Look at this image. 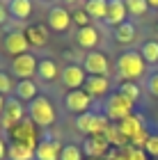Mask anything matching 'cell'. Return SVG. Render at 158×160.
<instances>
[{
	"instance_id": "13",
	"label": "cell",
	"mask_w": 158,
	"mask_h": 160,
	"mask_svg": "<svg viewBox=\"0 0 158 160\" xmlns=\"http://www.w3.org/2000/svg\"><path fill=\"white\" fill-rule=\"evenodd\" d=\"M3 48H5V53H9L12 57L23 55V53H30V43H28L25 34L21 32V30H12V32H7V34H5V39H3Z\"/></svg>"
},
{
	"instance_id": "22",
	"label": "cell",
	"mask_w": 158,
	"mask_h": 160,
	"mask_svg": "<svg viewBox=\"0 0 158 160\" xmlns=\"http://www.w3.org/2000/svg\"><path fill=\"white\" fill-rule=\"evenodd\" d=\"M135 34H138V30H135L133 23H128V21H124L121 25H117L112 30V39L119 43V46H131V43L135 41Z\"/></svg>"
},
{
	"instance_id": "21",
	"label": "cell",
	"mask_w": 158,
	"mask_h": 160,
	"mask_svg": "<svg viewBox=\"0 0 158 160\" xmlns=\"http://www.w3.org/2000/svg\"><path fill=\"white\" fill-rule=\"evenodd\" d=\"M37 78L44 80V82H53V80L60 78V69H57V62L51 57H41L37 64Z\"/></svg>"
},
{
	"instance_id": "2",
	"label": "cell",
	"mask_w": 158,
	"mask_h": 160,
	"mask_svg": "<svg viewBox=\"0 0 158 160\" xmlns=\"http://www.w3.org/2000/svg\"><path fill=\"white\" fill-rule=\"evenodd\" d=\"M135 110V103L133 101H128L124 94H119V92H110L108 94V98L103 101V114H105V119L110 121V123H119V121H124L126 117H131V114Z\"/></svg>"
},
{
	"instance_id": "6",
	"label": "cell",
	"mask_w": 158,
	"mask_h": 160,
	"mask_svg": "<svg viewBox=\"0 0 158 160\" xmlns=\"http://www.w3.org/2000/svg\"><path fill=\"white\" fill-rule=\"evenodd\" d=\"M92 98L87 92H83V89H71L64 94V110H67L69 114H85V112H89L92 110Z\"/></svg>"
},
{
	"instance_id": "37",
	"label": "cell",
	"mask_w": 158,
	"mask_h": 160,
	"mask_svg": "<svg viewBox=\"0 0 158 160\" xmlns=\"http://www.w3.org/2000/svg\"><path fill=\"white\" fill-rule=\"evenodd\" d=\"M149 7H154V9H158V0H147Z\"/></svg>"
},
{
	"instance_id": "34",
	"label": "cell",
	"mask_w": 158,
	"mask_h": 160,
	"mask_svg": "<svg viewBox=\"0 0 158 160\" xmlns=\"http://www.w3.org/2000/svg\"><path fill=\"white\" fill-rule=\"evenodd\" d=\"M7 18H9V14H7V7H5V5H0V28L7 23Z\"/></svg>"
},
{
	"instance_id": "30",
	"label": "cell",
	"mask_w": 158,
	"mask_h": 160,
	"mask_svg": "<svg viewBox=\"0 0 158 160\" xmlns=\"http://www.w3.org/2000/svg\"><path fill=\"white\" fill-rule=\"evenodd\" d=\"M0 94H3V96L14 94V80L7 71H0Z\"/></svg>"
},
{
	"instance_id": "27",
	"label": "cell",
	"mask_w": 158,
	"mask_h": 160,
	"mask_svg": "<svg viewBox=\"0 0 158 160\" xmlns=\"http://www.w3.org/2000/svg\"><path fill=\"white\" fill-rule=\"evenodd\" d=\"M124 2H126V12L131 14V16H145L149 12L147 0H124Z\"/></svg>"
},
{
	"instance_id": "26",
	"label": "cell",
	"mask_w": 158,
	"mask_h": 160,
	"mask_svg": "<svg viewBox=\"0 0 158 160\" xmlns=\"http://www.w3.org/2000/svg\"><path fill=\"white\" fill-rule=\"evenodd\" d=\"M117 92L124 94V96H126L128 101H133V103H138V101H140V94H142V89H140L138 82H119V89H117Z\"/></svg>"
},
{
	"instance_id": "8",
	"label": "cell",
	"mask_w": 158,
	"mask_h": 160,
	"mask_svg": "<svg viewBox=\"0 0 158 160\" xmlns=\"http://www.w3.org/2000/svg\"><path fill=\"white\" fill-rule=\"evenodd\" d=\"M9 140L14 144H23V147L34 149V147H37V142H39L37 140V133H34V123L28 119V117L23 121H18L16 126L9 130Z\"/></svg>"
},
{
	"instance_id": "4",
	"label": "cell",
	"mask_w": 158,
	"mask_h": 160,
	"mask_svg": "<svg viewBox=\"0 0 158 160\" xmlns=\"http://www.w3.org/2000/svg\"><path fill=\"white\" fill-rule=\"evenodd\" d=\"M108 128H110V121H108L105 114L99 112V110H89V112L76 117V130L83 133L85 137L87 135H103Z\"/></svg>"
},
{
	"instance_id": "10",
	"label": "cell",
	"mask_w": 158,
	"mask_h": 160,
	"mask_svg": "<svg viewBox=\"0 0 158 160\" xmlns=\"http://www.w3.org/2000/svg\"><path fill=\"white\" fill-rule=\"evenodd\" d=\"M64 144L53 135H44L34 147V160H60Z\"/></svg>"
},
{
	"instance_id": "14",
	"label": "cell",
	"mask_w": 158,
	"mask_h": 160,
	"mask_svg": "<svg viewBox=\"0 0 158 160\" xmlns=\"http://www.w3.org/2000/svg\"><path fill=\"white\" fill-rule=\"evenodd\" d=\"M46 23H48V30L53 32H67L71 28V14L67 7H51L48 9V16H46Z\"/></svg>"
},
{
	"instance_id": "39",
	"label": "cell",
	"mask_w": 158,
	"mask_h": 160,
	"mask_svg": "<svg viewBox=\"0 0 158 160\" xmlns=\"http://www.w3.org/2000/svg\"><path fill=\"white\" fill-rule=\"evenodd\" d=\"M87 160H105V158H87Z\"/></svg>"
},
{
	"instance_id": "15",
	"label": "cell",
	"mask_w": 158,
	"mask_h": 160,
	"mask_svg": "<svg viewBox=\"0 0 158 160\" xmlns=\"http://www.w3.org/2000/svg\"><path fill=\"white\" fill-rule=\"evenodd\" d=\"M83 92H87L92 98H101L110 94V78L108 76H87L83 82Z\"/></svg>"
},
{
	"instance_id": "41",
	"label": "cell",
	"mask_w": 158,
	"mask_h": 160,
	"mask_svg": "<svg viewBox=\"0 0 158 160\" xmlns=\"http://www.w3.org/2000/svg\"><path fill=\"white\" fill-rule=\"evenodd\" d=\"M156 160H158V158H156Z\"/></svg>"
},
{
	"instance_id": "20",
	"label": "cell",
	"mask_w": 158,
	"mask_h": 160,
	"mask_svg": "<svg viewBox=\"0 0 158 160\" xmlns=\"http://www.w3.org/2000/svg\"><path fill=\"white\" fill-rule=\"evenodd\" d=\"M14 96H16L21 103H30L39 96V87L34 85V80H18L16 87H14Z\"/></svg>"
},
{
	"instance_id": "29",
	"label": "cell",
	"mask_w": 158,
	"mask_h": 160,
	"mask_svg": "<svg viewBox=\"0 0 158 160\" xmlns=\"http://www.w3.org/2000/svg\"><path fill=\"white\" fill-rule=\"evenodd\" d=\"M89 14L85 12V7H76L74 12H71V23H76L78 28H87V25H92L89 23Z\"/></svg>"
},
{
	"instance_id": "24",
	"label": "cell",
	"mask_w": 158,
	"mask_h": 160,
	"mask_svg": "<svg viewBox=\"0 0 158 160\" xmlns=\"http://www.w3.org/2000/svg\"><path fill=\"white\" fill-rule=\"evenodd\" d=\"M85 12L89 14L92 21H105L108 0H87V2H85Z\"/></svg>"
},
{
	"instance_id": "5",
	"label": "cell",
	"mask_w": 158,
	"mask_h": 160,
	"mask_svg": "<svg viewBox=\"0 0 158 160\" xmlns=\"http://www.w3.org/2000/svg\"><path fill=\"white\" fill-rule=\"evenodd\" d=\"M25 119V105L21 103V101L16 96H7V103H5V110L3 114H0V126H3V130H9L16 126L18 121Z\"/></svg>"
},
{
	"instance_id": "35",
	"label": "cell",
	"mask_w": 158,
	"mask_h": 160,
	"mask_svg": "<svg viewBox=\"0 0 158 160\" xmlns=\"http://www.w3.org/2000/svg\"><path fill=\"white\" fill-rule=\"evenodd\" d=\"M0 160H7V142H5V137H0Z\"/></svg>"
},
{
	"instance_id": "28",
	"label": "cell",
	"mask_w": 158,
	"mask_h": 160,
	"mask_svg": "<svg viewBox=\"0 0 158 160\" xmlns=\"http://www.w3.org/2000/svg\"><path fill=\"white\" fill-rule=\"evenodd\" d=\"M83 149L78 144H64L62 147V153H60V160H83Z\"/></svg>"
},
{
	"instance_id": "19",
	"label": "cell",
	"mask_w": 158,
	"mask_h": 160,
	"mask_svg": "<svg viewBox=\"0 0 158 160\" xmlns=\"http://www.w3.org/2000/svg\"><path fill=\"white\" fill-rule=\"evenodd\" d=\"M5 7L14 21H28L32 16V0H7Z\"/></svg>"
},
{
	"instance_id": "40",
	"label": "cell",
	"mask_w": 158,
	"mask_h": 160,
	"mask_svg": "<svg viewBox=\"0 0 158 160\" xmlns=\"http://www.w3.org/2000/svg\"><path fill=\"white\" fill-rule=\"evenodd\" d=\"M85 2H87V0H85Z\"/></svg>"
},
{
	"instance_id": "23",
	"label": "cell",
	"mask_w": 158,
	"mask_h": 160,
	"mask_svg": "<svg viewBox=\"0 0 158 160\" xmlns=\"http://www.w3.org/2000/svg\"><path fill=\"white\" fill-rule=\"evenodd\" d=\"M7 160H34V149L9 142L7 144Z\"/></svg>"
},
{
	"instance_id": "9",
	"label": "cell",
	"mask_w": 158,
	"mask_h": 160,
	"mask_svg": "<svg viewBox=\"0 0 158 160\" xmlns=\"http://www.w3.org/2000/svg\"><path fill=\"white\" fill-rule=\"evenodd\" d=\"M83 69L87 76H108L110 71V62H108V55L101 50H89L83 57Z\"/></svg>"
},
{
	"instance_id": "1",
	"label": "cell",
	"mask_w": 158,
	"mask_h": 160,
	"mask_svg": "<svg viewBox=\"0 0 158 160\" xmlns=\"http://www.w3.org/2000/svg\"><path fill=\"white\" fill-rule=\"evenodd\" d=\"M145 73H147V62L142 60L140 50L128 48L115 62V76L119 82H138Z\"/></svg>"
},
{
	"instance_id": "7",
	"label": "cell",
	"mask_w": 158,
	"mask_h": 160,
	"mask_svg": "<svg viewBox=\"0 0 158 160\" xmlns=\"http://www.w3.org/2000/svg\"><path fill=\"white\" fill-rule=\"evenodd\" d=\"M37 64H39V57L34 53H23V55H16L12 57V76H16L21 80H30L34 73H37Z\"/></svg>"
},
{
	"instance_id": "36",
	"label": "cell",
	"mask_w": 158,
	"mask_h": 160,
	"mask_svg": "<svg viewBox=\"0 0 158 160\" xmlns=\"http://www.w3.org/2000/svg\"><path fill=\"white\" fill-rule=\"evenodd\" d=\"M5 103H7V96L0 94V114H3V110H5Z\"/></svg>"
},
{
	"instance_id": "31",
	"label": "cell",
	"mask_w": 158,
	"mask_h": 160,
	"mask_svg": "<svg viewBox=\"0 0 158 160\" xmlns=\"http://www.w3.org/2000/svg\"><path fill=\"white\" fill-rule=\"evenodd\" d=\"M142 149H145V153H149V156L156 160V158H158V133H151V135H149Z\"/></svg>"
},
{
	"instance_id": "25",
	"label": "cell",
	"mask_w": 158,
	"mask_h": 160,
	"mask_svg": "<svg viewBox=\"0 0 158 160\" xmlns=\"http://www.w3.org/2000/svg\"><path fill=\"white\" fill-rule=\"evenodd\" d=\"M140 55L147 64H158V41L156 39H149L140 46Z\"/></svg>"
},
{
	"instance_id": "12",
	"label": "cell",
	"mask_w": 158,
	"mask_h": 160,
	"mask_svg": "<svg viewBox=\"0 0 158 160\" xmlns=\"http://www.w3.org/2000/svg\"><path fill=\"white\" fill-rule=\"evenodd\" d=\"M80 149H83V153L87 158H105L112 147H110V142H108V137L103 133V135H87L83 140Z\"/></svg>"
},
{
	"instance_id": "17",
	"label": "cell",
	"mask_w": 158,
	"mask_h": 160,
	"mask_svg": "<svg viewBox=\"0 0 158 160\" xmlns=\"http://www.w3.org/2000/svg\"><path fill=\"white\" fill-rule=\"evenodd\" d=\"M48 32H51V30H48V25H39V23L28 25L23 30L28 43H30V48H44L48 43Z\"/></svg>"
},
{
	"instance_id": "18",
	"label": "cell",
	"mask_w": 158,
	"mask_h": 160,
	"mask_svg": "<svg viewBox=\"0 0 158 160\" xmlns=\"http://www.w3.org/2000/svg\"><path fill=\"white\" fill-rule=\"evenodd\" d=\"M126 2L124 0H108V14H105V23L112 28H117V25H121L126 21Z\"/></svg>"
},
{
	"instance_id": "33",
	"label": "cell",
	"mask_w": 158,
	"mask_h": 160,
	"mask_svg": "<svg viewBox=\"0 0 158 160\" xmlns=\"http://www.w3.org/2000/svg\"><path fill=\"white\" fill-rule=\"evenodd\" d=\"M124 153H126V160H147L145 149H138V147H128L124 149Z\"/></svg>"
},
{
	"instance_id": "32",
	"label": "cell",
	"mask_w": 158,
	"mask_h": 160,
	"mask_svg": "<svg viewBox=\"0 0 158 160\" xmlns=\"http://www.w3.org/2000/svg\"><path fill=\"white\" fill-rule=\"evenodd\" d=\"M145 89L149 92V96H154V98H158V71H156V73H149V76H147Z\"/></svg>"
},
{
	"instance_id": "3",
	"label": "cell",
	"mask_w": 158,
	"mask_h": 160,
	"mask_svg": "<svg viewBox=\"0 0 158 160\" xmlns=\"http://www.w3.org/2000/svg\"><path fill=\"white\" fill-rule=\"evenodd\" d=\"M25 117L30 119L34 126H39V128H51L57 121L55 108H53V103L46 96H37L34 101H30V103L25 105Z\"/></svg>"
},
{
	"instance_id": "38",
	"label": "cell",
	"mask_w": 158,
	"mask_h": 160,
	"mask_svg": "<svg viewBox=\"0 0 158 160\" xmlns=\"http://www.w3.org/2000/svg\"><path fill=\"white\" fill-rule=\"evenodd\" d=\"M62 2H64V5H76L78 0H62Z\"/></svg>"
},
{
	"instance_id": "11",
	"label": "cell",
	"mask_w": 158,
	"mask_h": 160,
	"mask_svg": "<svg viewBox=\"0 0 158 160\" xmlns=\"http://www.w3.org/2000/svg\"><path fill=\"white\" fill-rule=\"evenodd\" d=\"M85 78H87V73H85V69H83V64H67L62 71H60V82L67 87V92L71 89H83V82H85Z\"/></svg>"
},
{
	"instance_id": "16",
	"label": "cell",
	"mask_w": 158,
	"mask_h": 160,
	"mask_svg": "<svg viewBox=\"0 0 158 160\" xmlns=\"http://www.w3.org/2000/svg\"><path fill=\"white\" fill-rule=\"evenodd\" d=\"M99 41H101V34H99V30L94 25H87V28H78L76 32V43L80 46L83 50H96Z\"/></svg>"
}]
</instances>
